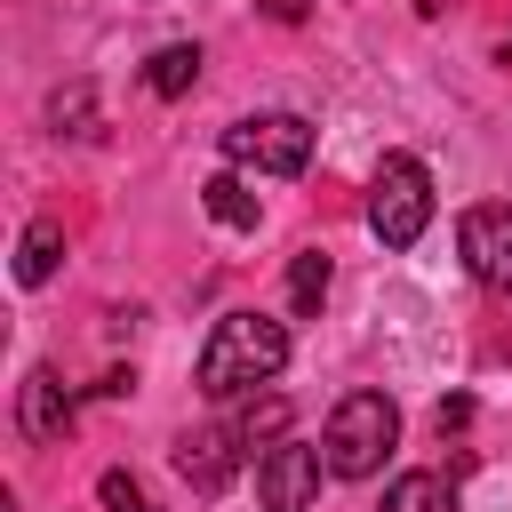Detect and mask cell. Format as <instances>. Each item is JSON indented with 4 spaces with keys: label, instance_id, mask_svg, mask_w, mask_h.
<instances>
[{
    "label": "cell",
    "instance_id": "3",
    "mask_svg": "<svg viewBox=\"0 0 512 512\" xmlns=\"http://www.w3.org/2000/svg\"><path fill=\"white\" fill-rule=\"evenodd\" d=\"M424 224H432V176H424L416 152H392L376 168V184H368V232L384 248H416Z\"/></svg>",
    "mask_w": 512,
    "mask_h": 512
},
{
    "label": "cell",
    "instance_id": "6",
    "mask_svg": "<svg viewBox=\"0 0 512 512\" xmlns=\"http://www.w3.org/2000/svg\"><path fill=\"white\" fill-rule=\"evenodd\" d=\"M456 248H464V272H472L480 288L512 296V208H504V200H480V208H464V224H456Z\"/></svg>",
    "mask_w": 512,
    "mask_h": 512
},
{
    "label": "cell",
    "instance_id": "16",
    "mask_svg": "<svg viewBox=\"0 0 512 512\" xmlns=\"http://www.w3.org/2000/svg\"><path fill=\"white\" fill-rule=\"evenodd\" d=\"M64 120H72V136H88V128H80V120H88V88H64V96H56V128H64Z\"/></svg>",
    "mask_w": 512,
    "mask_h": 512
},
{
    "label": "cell",
    "instance_id": "10",
    "mask_svg": "<svg viewBox=\"0 0 512 512\" xmlns=\"http://www.w3.org/2000/svg\"><path fill=\"white\" fill-rule=\"evenodd\" d=\"M56 264H64V224H24V240H16V280L24 288H48L56 280Z\"/></svg>",
    "mask_w": 512,
    "mask_h": 512
},
{
    "label": "cell",
    "instance_id": "1",
    "mask_svg": "<svg viewBox=\"0 0 512 512\" xmlns=\"http://www.w3.org/2000/svg\"><path fill=\"white\" fill-rule=\"evenodd\" d=\"M288 368V328L280 320H264V312H224L216 328H208V344H200V392L208 400H240V392H256V384H272Z\"/></svg>",
    "mask_w": 512,
    "mask_h": 512
},
{
    "label": "cell",
    "instance_id": "13",
    "mask_svg": "<svg viewBox=\"0 0 512 512\" xmlns=\"http://www.w3.org/2000/svg\"><path fill=\"white\" fill-rule=\"evenodd\" d=\"M232 432H240V448H272V440H288V400L280 392H248L240 400V416H232Z\"/></svg>",
    "mask_w": 512,
    "mask_h": 512
},
{
    "label": "cell",
    "instance_id": "2",
    "mask_svg": "<svg viewBox=\"0 0 512 512\" xmlns=\"http://www.w3.org/2000/svg\"><path fill=\"white\" fill-rule=\"evenodd\" d=\"M392 448H400V408H392V392H344V400L328 408V424H320V464H328L336 480L384 472Z\"/></svg>",
    "mask_w": 512,
    "mask_h": 512
},
{
    "label": "cell",
    "instance_id": "14",
    "mask_svg": "<svg viewBox=\"0 0 512 512\" xmlns=\"http://www.w3.org/2000/svg\"><path fill=\"white\" fill-rule=\"evenodd\" d=\"M320 296H328V256H320V248H296V264H288V304H296V312H320Z\"/></svg>",
    "mask_w": 512,
    "mask_h": 512
},
{
    "label": "cell",
    "instance_id": "7",
    "mask_svg": "<svg viewBox=\"0 0 512 512\" xmlns=\"http://www.w3.org/2000/svg\"><path fill=\"white\" fill-rule=\"evenodd\" d=\"M16 424H24V440H40V448L72 432V392H64L56 368H32V376H24V392H16Z\"/></svg>",
    "mask_w": 512,
    "mask_h": 512
},
{
    "label": "cell",
    "instance_id": "5",
    "mask_svg": "<svg viewBox=\"0 0 512 512\" xmlns=\"http://www.w3.org/2000/svg\"><path fill=\"white\" fill-rule=\"evenodd\" d=\"M320 448H304V440H272L264 456H256V512H312V496H320Z\"/></svg>",
    "mask_w": 512,
    "mask_h": 512
},
{
    "label": "cell",
    "instance_id": "4",
    "mask_svg": "<svg viewBox=\"0 0 512 512\" xmlns=\"http://www.w3.org/2000/svg\"><path fill=\"white\" fill-rule=\"evenodd\" d=\"M224 160L248 176H296L312 160V120L304 112H248L224 128Z\"/></svg>",
    "mask_w": 512,
    "mask_h": 512
},
{
    "label": "cell",
    "instance_id": "12",
    "mask_svg": "<svg viewBox=\"0 0 512 512\" xmlns=\"http://www.w3.org/2000/svg\"><path fill=\"white\" fill-rule=\"evenodd\" d=\"M192 80H200V48H192V40L152 48V64H144V88H152V96H184Z\"/></svg>",
    "mask_w": 512,
    "mask_h": 512
},
{
    "label": "cell",
    "instance_id": "17",
    "mask_svg": "<svg viewBox=\"0 0 512 512\" xmlns=\"http://www.w3.org/2000/svg\"><path fill=\"white\" fill-rule=\"evenodd\" d=\"M264 16L272 24H304V0H264Z\"/></svg>",
    "mask_w": 512,
    "mask_h": 512
},
{
    "label": "cell",
    "instance_id": "8",
    "mask_svg": "<svg viewBox=\"0 0 512 512\" xmlns=\"http://www.w3.org/2000/svg\"><path fill=\"white\" fill-rule=\"evenodd\" d=\"M232 448H240L232 424H224V432H184V440H176V472H184L200 496H216V488L232 480Z\"/></svg>",
    "mask_w": 512,
    "mask_h": 512
},
{
    "label": "cell",
    "instance_id": "9",
    "mask_svg": "<svg viewBox=\"0 0 512 512\" xmlns=\"http://www.w3.org/2000/svg\"><path fill=\"white\" fill-rule=\"evenodd\" d=\"M200 208H208L224 232H256V192H248V176H240V168L208 176V184H200Z\"/></svg>",
    "mask_w": 512,
    "mask_h": 512
},
{
    "label": "cell",
    "instance_id": "11",
    "mask_svg": "<svg viewBox=\"0 0 512 512\" xmlns=\"http://www.w3.org/2000/svg\"><path fill=\"white\" fill-rule=\"evenodd\" d=\"M376 512H456V480L448 472H400Z\"/></svg>",
    "mask_w": 512,
    "mask_h": 512
},
{
    "label": "cell",
    "instance_id": "15",
    "mask_svg": "<svg viewBox=\"0 0 512 512\" xmlns=\"http://www.w3.org/2000/svg\"><path fill=\"white\" fill-rule=\"evenodd\" d=\"M96 496H104L112 512H152V496H144V480H136V472H120V464H112V472L96 480Z\"/></svg>",
    "mask_w": 512,
    "mask_h": 512
}]
</instances>
